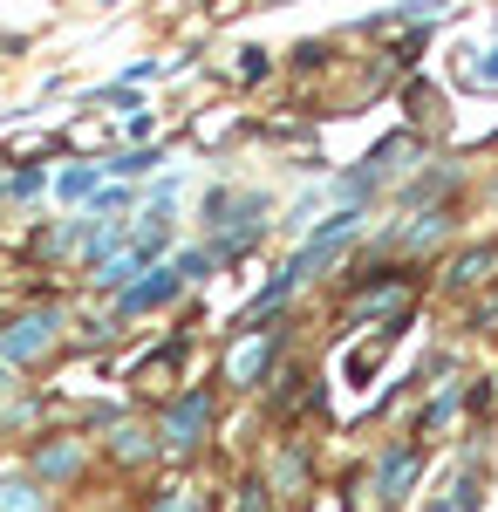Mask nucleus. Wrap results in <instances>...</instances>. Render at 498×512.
<instances>
[{
	"mask_svg": "<svg viewBox=\"0 0 498 512\" xmlns=\"http://www.w3.org/2000/svg\"><path fill=\"white\" fill-rule=\"evenodd\" d=\"M212 417H219V403H212V390H185L164 417H157V444L164 451H192L198 437L212 431Z\"/></svg>",
	"mask_w": 498,
	"mask_h": 512,
	"instance_id": "f257e3e1",
	"label": "nucleus"
},
{
	"mask_svg": "<svg viewBox=\"0 0 498 512\" xmlns=\"http://www.w3.org/2000/svg\"><path fill=\"white\" fill-rule=\"evenodd\" d=\"M273 328H239V349L226 355V383H239V390H253L260 376H267V362H273Z\"/></svg>",
	"mask_w": 498,
	"mask_h": 512,
	"instance_id": "f03ea898",
	"label": "nucleus"
},
{
	"mask_svg": "<svg viewBox=\"0 0 498 512\" xmlns=\"http://www.w3.org/2000/svg\"><path fill=\"white\" fill-rule=\"evenodd\" d=\"M185 287V274L178 267H157L151 280H137V287H123V301H116V315H151V308H164L171 294Z\"/></svg>",
	"mask_w": 498,
	"mask_h": 512,
	"instance_id": "7ed1b4c3",
	"label": "nucleus"
},
{
	"mask_svg": "<svg viewBox=\"0 0 498 512\" xmlns=\"http://www.w3.org/2000/svg\"><path fill=\"white\" fill-rule=\"evenodd\" d=\"M55 328H62L55 315H28V321H14V335H0V355H7V362H28V355H41L48 342H55Z\"/></svg>",
	"mask_w": 498,
	"mask_h": 512,
	"instance_id": "20e7f679",
	"label": "nucleus"
},
{
	"mask_svg": "<svg viewBox=\"0 0 498 512\" xmlns=\"http://www.w3.org/2000/svg\"><path fill=\"white\" fill-rule=\"evenodd\" d=\"M410 472H417V451H410V444H396V451H389L383 465H376V492H383V499H403Z\"/></svg>",
	"mask_w": 498,
	"mask_h": 512,
	"instance_id": "39448f33",
	"label": "nucleus"
},
{
	"mask_svg": "<svg viewBox=\"0 0 498 512\" xmlns=\"http://www.w3.org/2000/svg\"><path fill=\"white\" fill-rule=\"evenodd\" d=\"M485 267H492V246H471L458 267H451V287H471V280H485Z\"/></svg>",
	"mask_w": 498,
	"mask_h": 512,
	"instance_id": "423d86ee",
	"label": "nucleus"
},
{
	"mask_svg": "<svg viewBox=\"0 0 498 512\" xmlns=\"http://www.w3.org/2000/svg\"><path fill=\"white\" fill-rule=\"evenodd\" d=\"M151 164H164V151H123V158H110L103 171H116V178H144Z\"/></svg>",
	"mask_w": 498,
	"mask_h": 512,
	"instance_id": "0eeeda50",
	"label": "nucleus"
},
{
	"mask_svg": "<svg viewBox=\"0 0 498 512\" xmlns=\"http://www.w3.org/2000/svg\"><path fill=\"white\" fill-rule=\"evenodd\" d=\"M96 171H103V164H76V171H62V185H55V192H62V198H89Z\"/></svg>",
	"mask_w": 498,
	"mask_h": 512,
	"instance_id": "6e6552de",
	"label": "nucleus"
},
{
	"mask_svg": "<svg viewBox=\"0 0 498 512\" xmlns=\"http://www.w3.org/2000/svg\"><path fill=\"white\" fill-rule=\"evenodd\" d=\"M478 82H485V89H498V48L485 55V62H478Z\"/></svg>",
	"mask_w": 498,
	"mask_h": 512,
	"instance_id": "1a4fd4ad",
	"label": "nucleus"
}]
</instances>
